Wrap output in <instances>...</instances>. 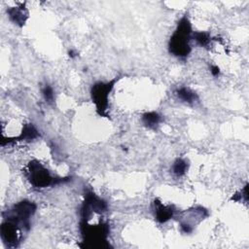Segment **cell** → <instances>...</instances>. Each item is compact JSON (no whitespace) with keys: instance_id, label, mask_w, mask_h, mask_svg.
I'll use <instances>...</instances> for the list:
<instances>
[{"instance_id":"obj_1","label":"cell","mask_w":249,"mask_h":249,"mask_svg":"<svg viewBox=\"0 0 249 249\" xmlns=\"http://www.w3.org/2000/svg\"><path fill=\"white\" fill-rule=\"evenodd\" d=\"M192 35H193L192 24L187 15H185L178 21L177 26L169 39V42H168L169 53L179 58L187 57L192 51V48L190 45V41L192 40Z\"/></svg>"},{"instance_id":"obj_2","label":"cell","mask_w":249,"mask_h":249,"mask_svg":"<svg viewBox=\"0 0 249 249\" xmlns=\"http://www.w3.org/2000/svg\"><path fill=\"white\" fill-rule=\"evenodd\" d=\"M25 176L29 183L38 189H44L49 186L57 185L59 183L67 182L70 180L69 177H55L37 160H33L27 163Z\"/></svg>"},{"instance_id":"obj_3","label":"cell","mask_w":249,"mask_h":249,"mask_svg":"<svg viewBox=\"0 0 249 249\" xmlns=\"http://www.w3.org/2000/svg\"><path fill=\"white\" fill-rule=\"evenodd\" d=\"M80 230L83 236L85 247L104 248L109 247L107 237L109 234V227L107 224L99 223L97 225H89L88 222L81 220Z\"/></svg>"},{"instance_id":"obj_4","label":"cell","mask_w":249,"mask_h":249,"mask_svg":"<svg viewBox=\"0 0 249 249\" xmlns=\"http://www.w3.org/2000/svg\"><path fill=\"white\" fill-rule=\"evenodd\" d=\"M118 78H115L109 82H96L90 88V98L95 105L96 113L100 117L108 118L107 109L109 106V95Z\"/></svg>"},{"instance_id":"obj_5","label":"cell","mask_w":249,"mask_h":249,"mask_svg":"<svg viewBox=\"0 0 249 249\" xmlns=\"http://www.w3.org/2000/svg\"><path fill=\"white\" fill-rule=\"evenodd\" d=\"M37 205L30 200L24 199L16 203L9 211L7 217L18 223L24 231L30 229V219L36 212Z\"/></svg>"},{"instance_id":"obj_6","label":"cell","mask_w":249,"mask_h":249,"mask_svg":"<svg viewBox=\"0 0 249 249\" xmlns=\"http://www.w3.org/2000/svg\"><path fill=\"white\" fill-rule=\"evenodd\" d=\"M23 231L24 230L18 223L6 216L0 227V235L2 241L8 247H18Z\"/></svg>"},{"instance_id":"obj_7","label":"cell","mask_w":249,"mask_h":249,"mask_svg":"<svg viewBox=\"0 0 249 249\" xmlns=\"http://www.w3.org/2000/svg\"><path fill=\"white\" fill-rule=\"evenodd\" d=\"M107 208L108 206L105 200L97 196L94 193L88 192L81 207V218L82 220L89 221L93 213L102 214L107 211Z\"/></svg>"},{"instance_id":"obj_8","label":"cell","mask_w":249,"mask_h":249,"mask_svg":"<svg viewBox=\"0 0 249 249\" xmlns=\"http://www.w3.org/2000/svg\"><path fill=\"white\" fill-rule=\"evenodd\" d=\"M39 131L32 124H25L22 127V130L18 136L16 137H3L1 140V146H5L6 144H11L17 141H32L39 137Z\"/></svg>"},{"instance_id":"obj_9","label":"cell","mask_w":249,"mask_h":249,"mask_svg":"<svg viewBox=\"0 0 249 249\" xmlns=\"http://www.w3.org/2000/svg\"><path fill=\"white\" fill-rule=\"evenodd\" d=\"M174 207L172 205H165L160 200H154V212L156 220L160 223H166L169 221L174 215Z\"/></svg>"},{"instance_id":"obj_10","label":"cell","mask_w":249,"mask_h":249,"mask_svg":"<svg viewBox=\"0 0 249 249\" xmlns=\"http://www.w3.org/2000/svg\"><path fill=\"white\" fill-rule=\"evenodd\" d=\"M10 19L18 26H23L28 18V12L23 5L11 7L7 10Z\"/></svg>"},{"instance_id":"obj_11","label":"cell","mask_w":249,"mask_h":249,"mask_svg":"<svg viewBox=\"0 0 249 249\" xmlns=\"http://www.w3.org/2000/svg\"><path fill=\"white\" fill-rule=\"evenodd\" d=\"M175 94L180 100H182L183 102L189 103V104H193V103H195L198 100L197 93L196 91L192 90L191 89L186 88V87L178 88L175 90Z\"/></svg>"},{"instance_id":"obj_12","label":"cell","mask_w":249,"mask_h":249,"mask_svg":"<svg viewBox=\"0 0 249 249\" xmlns=\"http://www.w3.org/2000/svg\"><path fill=\"white\" fill-rule=\"evenodd\" d=\"M141 120L143 124L146 127L150 129H156L160 125V123L161 121V116L155 111H151V112L144 113L142 115Z\"/></svg>"},{"instance_id":"obj_13","label":"cell","mask_w":249,"mask_h":249,"mask_svg":"<svg viewBox=\"0 0 249 249\" xmlns=\"http://www.w3.org/2000/svg\"><path fill=\"white\" fill-rule=\"evenodd\" d=\"M188 168L189 163L187 162V160L182 158H178L174 160L172 164V173L177 177H181L186 174Z\"/></svg>"},{"instance_id":"obj_14","label":"cell","mask_w":249,"mask_h":249,"mask_svg":"<svg viewBox=\"0 0 249 249\" xmlns=\"http://www.w3.org/2000/svg\"><path fill=\"white\" fill-rule=\"evenodd\" d=\"M192 38L194 40H196V42L201 47H207L210 44V41H211L210 34L207 33V32H203V31L193 32Z\"/></svg>"},{"instance_id":"obj_15","label":"cell","mask_w":249,"mask_h":249,"mask_svg":"<svg viewBox=\"0 0 249 249\" xmlns=\"http://www.w3.org/2000/svg\"><path fill=\"white\" fill-rule=\"evenodd\" d=\"M42 94L46 100V102H48L49 104L53 103L54 101V93H53V89L50 85H45L44 88L42 89Z\"/></svg>"},{"instance_id":"obj_16","label":"cell","mask_w":249,"mask_h":249,"mask_svg":"<svg viewBox=\"0 0 249 249\" xmlns=\"http://www.w3.org/2000/svg\"><path fill=\"white\" fill-rule=\"evenodd\" d=\"M247 187H248V184H246V185L243 187V189H242L239 193H237V194L233 195V196L231 197V199H233L234 201H239L240 199H242V197H244L245 201H247V198H248Z\"/></svg>"},{"instance_id":"obj_17","label":"cell","mask_w":249,"mask_h":249,"mask_svg":"<svg viewBox=\"0 0 249 249\" xmlns=\"http://www.w3.org/2000/svg\"><path fill=\"white\" fill-rule=\"evenodd\" d=\"M210 72H211V74L213 75V76H219V74H220V68L217 66V65H212L211 67H210Z\"/></svg>"}]
</instances>
